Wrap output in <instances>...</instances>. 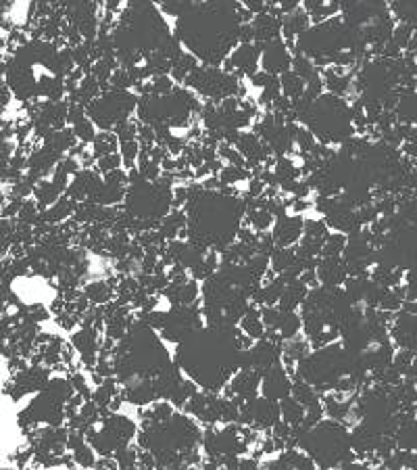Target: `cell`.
Instances as JSON below:
<instances>
[{
	"label": "cell",
	"mask_w": 417,
	"mask_h": 470,
	"mask_svg": "<svg viewBox=\"0 0 417 470\" xmlns=\"http://www.w3.org/2000/svg\"><path fill=\"white\" fill-rule=\"evenodd\" d=\"M240 355L234 324H213L207 333L198 328L184 339L178 351V364L207 391H217L232 370L240 368Z\"/></svg>",
	"instance_id": "cell-1"
},
{
	"label": "cell",
	"mask_w": 417,
	"mask_h": 470,
	"mask_svg": "<svg viewBox=\"0 0 417 470\" xmlns=\"http://www.w3.org/2000/svg\"><path fill=\"white\" fill-rule=\"evenodd\" d=\"M298 119H303L323 144L344 142L352 136V109H348L334 94L321 96L307 111H303Z\"/></svg>",
	"instance_id": "cell-2"
},
{
	"label": "cell",
	"mask_w": 417,
	"mask_h": 470,
	"mask_svg": "<svg viewBox=\"0 0 417 470\" xmlns=\"http://www.w3.org/2000/svg\"><path fill=\"white\" fill-rule=\"evenodd\" d=\"M298 445H303L319 466H350L352 462V439L346 430L336 422H321L309 428L307 435H298Z\"/></svg>",
	"instance_id": "cell-3"
},
{
	"label": "cell",
	"mask_w": 417,
	"mask_h": 470,
	"mask_svg": "<svg viewBox=\"0 0 417 470\" xmlns=\"http://www.w3.org/2000/svg\"><path fill=\"white\" fill-rule=\"evenodd\" d=\"M134 107H136V96L115 88L111 92H105L101 99H94L88 105V117L96 126L107 130L111 126H117L119 121H126L130 113L134 111Z\"/></svg>",
	"instance_id": "cell-4"
},
{
	"label": "cell",
	"mask_w": 417,
	"mask_h": 470,
	"mask_svg": "<svg viewBox=\"0 0 417 470\" xmlns=\"http://www.w3.org/2000/svg\"><path fill=\"white\" fill-rule=\"evenodd\" d=\"M292 65V57L286 53V47L280 38L263 44V67L265 72L273 74H284Z\"/></svg>",
	"instance_id": "cell-5"
},
{
	"label": "cell",
	"mask_w": 417,
	"mask_h": 470,
	"mask_svg": "<svg viewBox=\"0 0 417 470\" xmlns=\"http://www.w3.org/2000/svg\"><path fill=\"white\" fill-rule=\"evenodd\" d=\"M290 391H292V385H290L284 368L271 366V368L265 370V374H263V393H265L267 399H273V401L284 399V397H288Z\"/></svg>",
	"instance_id": "cell-6"
},
{
	"label": "cell",
	"mask_w": 417,
	"mask_h": 470,
	"mask_svg": "<svg viewBox=\"0 0 417 470\" xmlns=\"http://www.w3.org/2000/svg\"><path fill=\"white\" fill-rule=\"evenodd\" d=\"M261 47H253V44H242L238 51H234L232 59L225 63V72H232V69H238L246 76H255V67H257V61H259V51Z\"/></svg>",
	"instance_id": "cell-7"
},
{
	"label": "cell",
	"mask_w": 417,
	"mask_h": 470,
	"mask_svg": "<svg viewBox=\"0 0 417 470\" xmlns=\"http://www.w3.org/2000/svg\"><path fill=\"white\" fill-rule=\"evenodd\" d=\"M305 228L300 217H288V215H280L278 226L273 230V239L278 247H288L292 243H296L300 239V230Z\"/></svg>",
	"instance_id": "cell-8"
},
{
	"label": "cell",
	"mask_w": 417,
	"mask_h": 470,
	"mask_svg": "<svg viewBox=\"0 0 417 470\" xmlns=\"http://www.w3.org/2000/svg\"><path fill=\"white\" fill-rule=\"evenodd\" d=\"M396 115H398L400 124L417 126V92H413V90L400 92L398 105H396Z\"/></svg>",
	"instance_id": "cell-9"
},
{
	"label": "cell",
	"mask_w": 417,
	"mask_h": 470,
	"mask_svg": "<svg viewBox=\"0 0 417 470\" xmlns=\"http://www.w3.org/2000/svg\"><path fill=\"white\" fill-rule=\"evenodd\" d=\"M280 82H282V90L288 99H300L305 94V78H300L296 72H284Z\"/></svg>",
	"instance_id": "cell-10"
},
{
	"label": "cell",
	"mask_w": 417,
	"mask_h": 470,
	"mask_svg": "<svg viewBox=\"0 0 417 470\" xmlns=\"http://www.w3.org/2000/svg\"><path fill=\"white\" fill-rule=\"evenodd\" d=\"M280 408H282V416H284V420L288 424H292V426H300L303 424V420H305V408H303V403L298 399L284 397L282 403H280Z\"/></svg>",
	"instance_id": "cell-11"
},
{
	"label": "cell",
	"mask_w": 417,
	"mask_h": 470,
	"mask_svg": "<svg viewBox=\"0 0 417 470\" xmlns=\"http://www.w3.org/2000/svg\"><path fill=\"white\" fill-rule=\"evenodd\" d=\"M117 134H109V132H103L94 138V157H105V155H111L117 151Z\"/></svg>",
	"instance_id": "cell-12"
},
{
	"label": "cell",
	"mask_w": 417,
	"mask_h": 470,
	"mask_svg": "<svg viewBox=\"0 0 417 470\" xmlns=\"http://www.w3.org/2000/svg\"><path fill=\"white\" fill-rule=\"evenodd\" d=\"M263 324H265V322H261L259 312L248 308V310H246V316H244V320H242L244 333L250 335V337H255V339H261V337H263Z\"/></svg>",
	"instance_id": "cell-13"
},
{
	"label": "cell",
	"mask_w": 417,
	"mask_h": 470,
	"mask_svg": "<svg viewBox=\"0 0 417 470\" xmlns=\"http://www.w3.org/2000/svg\"><path fill=\"white\" fill-rule=\"evenodd\" d=\"M111 285H107V283H92V285H88L86 287V297L90 299V301H94V303H105V301H109V297H111Z\"/></svg>",
	"instance_id": "cell-14"
},
{
	"label": "cell",
	"mask_w": 417,
	"mask_h": 470,
	"mask_svg": "<svg viewBox=\"0 0 417 470\" xmlns=\"http://www.w3.org/2000/svg\"><path fill=\"white\" fill-rule=\"evenodd\" d=\"M74 132L84 142H94V138H96L94 136V121L92 119H86V117H82L80 121L74 124Z\"/></svg>",
	"instance_id": "cell-15"
},
{
	"label": "cell",
	"mask_w": 417,
	"mask_h": 470,
	"mask_svg": "<svg viewBox=\"0 0 417 470\" xmlns=\"http://www.w3.org/2000/svg\"><path fill=\"white\" fill-rule=\"evenodd\" d=\"M344 245H346V239L342 234H327V239L323 243V255H338L340 251H344Z\"/></svg>",
	"instance_id": "cell-16"
},
{
	"label": "cell",
	"mask_w": 417,
	"mask_h": 470,
	"mask_svg": "<svg viewBox=\"0 0 417 470\" xmlns=\"http://www.w3.org/2000/svg\"><path fill=\"white\" fill-rule=\"evenodd\" d=\"M121 157H124V163L128 165V167H134V161H136V157H140V149H142V144L138 142V140H128V142H121Z\"/></svg>",
	"instance_id": "cell-17"
},
{
	"label": "cell",
	"mask_w": 417,
	"mask_h": 470,
	"mask_svg": "<svg viewBox=\"0 0 417 470\" xmlns=\"http://www.w3.org/2000/svg\"><path fill=\"white\" fill-rule=\"evenodd\" d=\"M121 159H124V157H119L117 153H111V155L99 157L96 169H99L101 174H109V171H113V169H117V167H119Z\"/></svg>",
	"instance_id": "cell-18"
},
{
	"label": "cell",
	"mask_w": 417,
	"mask_h": 470,
	"mask_svg": "<svg viewBox=\"0 0 417 470\" xmlns=\"http://www.w3.org/2000/svg\"><path fill=\"white\" fill-rule=\"evenodd\" d=\"M74 458H76V462H78L80 466H92V464H94V455H92L90 447H86L84 443H82L80 447H76Z\"/></svg>",
	"instance_id": "cell-19"
},
{
	"label": "cell",
	"mask_w": 417,
	"mask_h": 470,
	"mask_svg": "<svg viewBox=\"0 0 417 470\" xmlns=\"http://www.w3.org/2000/svg\"><path fill=\"white\" fill-rule=\"evenodd\" d=\"M119 5H121V0H109V3H107V9H109V13H115Z\"/></svg>",
	"instance_id": "cell-20"
}]
</instances>
